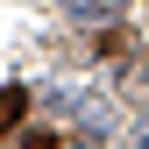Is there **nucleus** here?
<instances>
[{
	"label": "nucleus",
	"instance_id": "f257e3e1",
	"mask_svg": "<svg viewBox=\"0 0 149 149\" xmlns=\"http://www.w3.org/2000/svg\"><path fill=\"white\" fill-rule=\"evenodd\" d=\"M29 114V85H0V135H14Z\"/></svg>",
	"mask_w": 149,
	"mask_h": 149
},
{
	"label": "nucleus",
	"instance_id": "f03ea898",
	"mask_svg": "<svg viewBox=\"0 0 149 149\" xmlns=\"http://www.w3.org/2000/svg\"><path fill=\"white\" fill-rule=\"evenodd\" d=\"M114 7H121V0H71V14H85V22H107Z\"/></svg>",
	"mask_w": 149,
	"mask_h": 149
},
{
	"label": "nucleus",
	"instance_id": "7ed1b4c3",
	"mask_svg": "<svg viewBox=\"0 0 149 149\" xmlns=\"http://www.w3.org/2000/svg\"><path fill=\"white\" fill-rule=\"evenodd\" d=\"M22 149H64V142L50 135V128H29V135H22Z\"/></svg>",
	"mask_w": 149,
	"mask_h": 149
}]
</instances>
